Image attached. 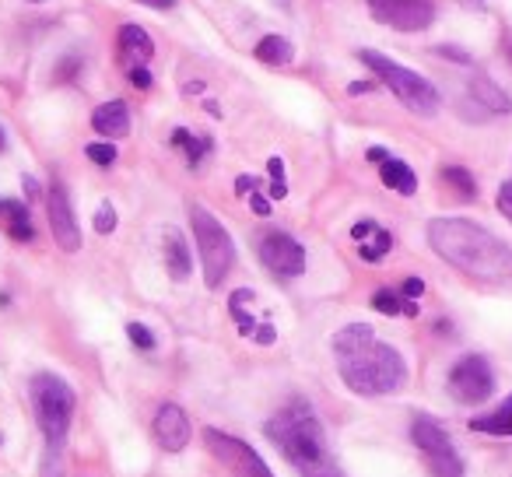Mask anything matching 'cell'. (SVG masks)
<instances>
[{
  "label": "cell",
  "mask_w": 512,
  "mask_h": 477,
  "mask_svg": "<svg viewBox=\"0 0 512 477\" xmlns=\"http://www.w3.org/2000/svg\"><path fill=\"white\" fill-rule=\"evenodd\" d=\"M428 246L449 267L481 285H512V250L488 228L467 218H435L428 225Z\"/></svg>",
  "instance_id": "6da1fadb"
},
{
  "label": "cell",
  "mask_w": 512,
  "mask_h": 477,
  "mask_svg": "<svg viewBox=\"0 0 512 477\" xmlns=\"http://www.w3.org/2000/svg\"><path fill=\"white\" fill-rule=\"evenodd\" d=\"M334 355L341 379L362 397H386L407 383V365L397 348L383 344L369 323H351L334 334Z\"/></svg>",
  "instance_id": "7a4b0ae2"
},
{
  "label": "cell",
  "mask_w": 512,
  "mask_h": 477,
  "mask_svg": "<svg viewBox=\"0 0 512 477\" xmlns=\"http://www.w3.org/2000/svg\"><path fill=\"white\" fill-rule=\"evenodd\" d=\"M267 439L288 456V463L302 470V477L323 474V470L337 467L327 453V435H323V425L316 421L313 407L306 400H292L285 411H278L271 421L264 425Z\"/></svg>",
  "instance_id": "3957f363"
},
{
  "label": "cell",
  "mask_w": 512,
  "mask_h": 477,
  "mask_svg": "<svg viewBox=\"0 0 512 477\" xmlns=\"http://www.w3.org/2000/svg\"><path fill=\"white\" fill-rule=\"evenodd\" d=\"M358 60H362V64L369 67V71L376 74V78L383 81L407 109H411V113H418V116L439 113V92H435L432 81L421 78L418 71H407V67L393 64L390 57H383V53H376V50H362Z\"/></svg>",
  "instance_id": "277c9868"
},
{
  "label": "cell",
  "mask_w": 512,
  "mask_h": 477,
  "mask_svg": "<svg viewBox=\"0 0 512 477\" xmlns=\"http://www.w3.org/2000/svg\"><path fill=\"white\" fill-rule=\"evenodd\" d=\"M32 407H36L39 428L46 435V446L50 449H64L67 428L74 418V390L64 383L60 376H43L32 379Z\"/></svg>",
  "instance_id": "5b68a950"
},
{
  "label": "cell",
  "mask_w": 512,
  "mask_h": 477,
  "mask_svg": "<svg viewBox=\"0 0 512 477\" xmlns=\"http://www.w3.org/2000/svg\"><path fill=\"white\" fill-rule=\"evenodd\" d=\"M190 225H193V239H197V250H200V264H204L207 288H218L235 264L232 235H228L225 225L200 204L190 207Z\"/></svg>",
  "instance_id": "8992f818"
},
{
  "label": "cell",
  "mask_w": 512,
  "mask_h": 477,
  "mask_svg": "<svg viewBox=\"0 0 512 477\" xmlns=\"http://www.w3.org/2000/svg\"><path fill=\"white\" fill-rule=\"evenodd\" d=\"M411 442L421 449V453H425L432 477H460L463 474L460 456H456L453 442H449L446 428H442L439 421L418 414V418H414V425H411Z\"/></svg>",
  "instance_id": "52a82bcc"
},
{
  "label": "cell",
  "mask_w": 512,
  "mask_h": 477,
  "mask_svg": "<svg viewBox=\"0 0 512 477\" xmlns=\"http://www.w3.org/2000/svg\"><path fill=\"white\" fill-rule=\"evenodd\" d=\"M449 393L460 404H484L495 393V372L481 355H467L449 369Z\"/></svg>",
  "instance_id": "ba28073f"
},
{
  "label": "cell",
  "mask_w": 512,
  "mask_h": 477,
  "mask_svg": "<svg viewBox=\"0 0 512 477\" xmlns=\"http://www.w3.org/2000/svg\"><path fill=\"white\" fill-rule=\"evenodd\" d=\"M204 442L228 470H235V477H274L271 467L256 456V449H249L242 439H232V435L218 432V428H204Z\"/></svg>",
  "instance_id": "9c48e42d"
},
{
  "label": "cell",
  "mask_w": 512,
  "mask_h": 477,
  "mask_svg": "<svg viewBox=\"0 0 512 477\" xmlns=\"http://www.w3.org/2000/svg\"><path fill=\"white\" fill-rule=\"evenodd\" d=\"M369 11L376 22L400 32H421L435 18L432 0H369Z\"/></svg>",
  "instance_id": "30bf717a"
},
{
  "label": "cell",
  "mask_w": 512,
  "mask_h": 477,
  "mask_svg": "<svg viewBox=\"0 0 512 477\" xmlns=\"http://www.w3.org/2000/svg\"><path fill=\"white\" fill-rule=\"evenodd\" d=\"M260 260L278 278H299V274H306V250L288 232H267L260 239Z\"/></svg>",
  "instance_id": "8fae6325"
},
{
  "label": "cell",
  "mask_w": 512,
  "mask_h": 477,
  "mask_svg": "<svg viewBox=\"0 0 512 477\" xmlns=\"http://www.w3.org/2000/svg\"><path fill=\"white\" fill-rule=\"evenodd\" d=\"M46 211H50V228L53 239L64 253H78L81 250V228L74 221L71 200H67V190L60 183L50 186V197H46Z\"/></svg>",
  "instance_id": "7c38bea8"
},
{
  "label": "cell",
  "mask_w": 512,
  "mask_h": 477,
  "mask_svg": "<svg viewBox=\"0 0 512 477\" xmlns=\"http://www.w3.org/2000/svg\"><path fill=\"white\" fill-rule=\"evenodd\" d=\"M155 435L169 453H179V449L190 442V418L183 414V407L176 404H162L155 414Z\"/></svg>",
  "instance_id": "4fadbf2b"
},
{
  "label": "cell",
  "mask_w": 512,
  "mask_h": 477,
  "mask_svg": "<svg viewBox=\"0 0 512 477\" xmlns=\"http://www.w3.org/2000/svg\"><path fill=\"white\" fill-rule=\"evenodd\" d=\"M351 239L358 243V257H362L365 264H379V260L393 250V235L386 232V228H379L376 221H358V225L351 228Z\"/></svg>",
  "instance_id": "5bb4252c"
},
{
  "label": "cell",
  "mask_w": 512,
  "mask_h": 477,
  "mask_svg": "<svg viewBox=\"0 0 512 477\" xmlns=\"http://www.w3.org/2000/svg\"><path fill=\"white\" fill-rule=\"evenodd\" d=\"M92 127H95V134H102L106 141L127 137V130H130V109H127V102H123V99L102 102V106L92 113Z\"/></svg>",
  "instance_id": "9a60e30c"
},
{
  "label": "cell",
  "mask_w": 512,
  "mask_h": 477,
  "mask_svg": "<svg viewBox=\"0 0 512 477\" xmlns=\"http://www.w3.org/2000/svg\"><path fill=\"white\" fill-rule=\"evenodd\" d=\"M155 57V43L141 25H123L120 29V60L130 67H148V60Z\"/></svg>",
  "instance_id": "2e32d148"
},
{
  "label": "cell",
  "mask_w": 512,
  "mask_h": 477,
  "mask_svg": "<svg viewBox=\"0 0 512 477\" xmlns=\"http://www.w3.org/2000/svg\"><path fill=\"white\" fill-rule=\"evenodd\" d=\"M0 221H4V228H8L11 239H18V243H32V239H36L29 207H25L22 200L0 197Z\"/></svg>",
  "instance_id": "e0dca14e"
},
{
  "label": "cell",
  "mask_w": 512,
  "mask_h": 477,
  "mask_svg": "<svg viewBox=\"0 0 512 477\" xmlns=\"http://www.w3.org/2000/svg\"><path fill=\"white\" fill-rule=\"evenodd\" d=\"M162 250H165V267H169L172 281H186V278H190V250H186L179 228H165Z\"/></svg>",
  "instance_id": "ac0fdd59"
},
{
  "label": "cell",
  "mask_w": 512,
  "mask_h": 477,
  "mask_svg": "<svg viewBox=\"0 0 512 477\" xmlns=\"http://www.w3.org/2000/svg\"><path fill=\"white\" fill-rule=\"evenodd\" d=\"M470 102H474V106H481L484 116L509 113V109H512L509 95H505L502 88H498L495 81H488V78H474V81H470Z\"/></svg>",
  "instance_id": "d6986e66"
},
{
  "label": "cell",
  "mask_w": 512,
  "mask_h": 477,
  "mask_svg": "<svg viewBox=\"0 0 512 477\" xmlns=\"http://www.w3.org/2000/svg\"><path fill=\"white\" fill-rule=\"evenodd\" d=\"M379 176H383V183L390 186V190L404 193V197L418 193V176H414L411 165L400 162V158H386V162L379 165Z\"/></svg>",
  "instance_id": "ffe728a7"
},
{
  "label": "cell",
  "mask_w": 512,
  "mask_h": 477,
  "mask_svg": "<svg viewBox=\"0 0 512 477\" xmlns=\"http://www.w3.org/2000/svg\"><path fill=\"white\" fill-rule=\"evenodd\" d=\"M470 432L512 435V397H505L491 414H477V418H470Z\"/></svg>",
  "instance_id": "44dd1931"
},
{
  "label": "cell",
  "mask_w": 512,
  "mask_h": 477,
  "mask_svg": "<svg viewBox=\"0 0 512 477\" xmlns=\"http://www.w3.org/2000/svg\"><path fill=\"white\" fill-rule=\"evenodd\" d=\"M253 53H256V60H260V64H267V67H285V64H292V60H295V46L288 43L285 36L260 39Z\"/></svg>",
  "instance_id": "7402d4cb"
},
{
  "label": "cell",
  "mask_w": 512,
  "mask_h": 477,
  "mask_svg": "<svg viewBox=\"0 0 512 477\" xmlns=\"http://www.w3.org/2000/svg\"><path fill=\"white\" fill-rule=\"evenodd\" d=\"M372 309L383 316H418V302L404 299V295L390 292V288H379V292L372 295Z\"/></svg>",
  "instance_id": "603a6c76"
},
{
  "label": "cell",
  "mask_w": 512,
  "mask_h": 477,
  "mask_svg": "<svg viewBox=\"0 0 512 477\" xmlns=\"http://www.w3.org/2000/svg\"><path fill=\"white\" fill-rule=\"evenodd\" d=\"M442 183H446L449 190H453L460 200H474L477 197L474 176H470V172L463 169V165H446V169H442Z\"/></svg>",
  "instance_id": "cb8c5ba5"
},
{
  "label": "cell",
  "mask_w": 512,
  "mask_h": 477,
  "mask_svg": "<svg viewBox=\"0 0 512 477\" xmlns=\"http://www.w3.org/2000/svg\"><path fill=\"white\" fill-rule=\"evenodd\" d=\"M172 144L186 151L190 165H200V158H204L207 151H211V137H193L190 130H183V127H179L176 134H172Z\"/></svg>",
  "instance_id": "d4e9b609"
},
{
  "label": "cell",
  "mask_w": 512,
  "mask_h": 477,
  "mask_svg": "<svg viewBox=\"0 0 512 477\" xmlns=\"http://www.w3.org/2000/svg\"><path fill=\"white\" fill-rule=\"evenodd\" d=\"M81 71H85V64H81L78 57H64L57 71H53V81H57V85H71V81L81 78Z\"/></svg>",
  "instance_id": "484cf974"
},
{
  "label": "cell",
  "mask_w": 512,
  "mask_h": 477,
  "mask_svg": "<svg viewBox=\"0 0 512 477\" xmlns=\"http://www.w3.org/2000/svg\"><path fill=\"white\" fill-rule=\"evenodd\" d=\"M85 155L92 158L95 165H113V162H116V144L95 141V144H88V148H85Z\"/></svg>",
  "instance_id": "4316f807"
},
{
  "label": "cell",
  "mask_w": 512,
  "mask_h": 477,
  "mask_svg": "<svg viewBox=\"0 0 512 477\" xmlns=\"http://www.w3.org/2000/svg\"><path fill=\"white\" fill-rule=\"evenodd\" d=\"M127 337H130V344H134V348H141V351H151V348H155V334H151V330L144 327V323H130V327H127Z\"/></svg>",
  "instance_id": "83f0119b"
},
{
  "label": "cell",
  "mask_w": 512,
  "mask_h": 477,
  "mask_svg": "<svg viewBox=\"0 0 512 477\" xmlns=\"http://www.w3.org/2000/svg\"><path fill=\"white\" fill-rule=\"evenodd\" d=\"M113 228H116V211H113V204L106 200V204H102L99 211H95V232H99V235H109Z\"/></svg>",
  "instance_id": "f1b7e54d"
},
{
  "label": "cell",
  "mask_w": 512,
  "mask_h": 477,
  "mask_svg": "<svg viewBox=\"0 0 512 477\" xmlns=\"http://www.w3.org/2000/svg\"><path fill=\"white\" fill-rule=\"evenodd\" d=\"M498 211H502L505 218L512 221V179L502 186V190H498Z\"/></svg>",
  "instance_id": "f546056e"
},
{
  "label": "cell",
  "mask_w": 512,
  "mask_h": 477,
  "mask_svg": "<svg viewBox=\"0 0 512 477\" xmlns=\"http://www.w3.org/2000/svg\"><path fill=\"white\" fill-rule=\"evenodd\" d=\"M400 295H404V299H421V295H425V281H421V278H407L404 288H400Z\"/></svg>",
  "instance_id": "4dcf8cb0"
},
{
  "label": "cell",
  "mask_w": 512,
  "mask_h": 477,
  "mask_svg": "<svg viewBox=\"0 0 512 477\" xmlns=\"http://www.w3.org/2000/svg\"><path fill=\"white\" fill-rule=\"evenodd\" d=\"M439 57H449L453 64H470V53L467 50H456V46H439Z\"/></svg>",
  "instance_id": "1f68e13d"
},
{
  "label": "cell",
  "mask_w": 512,
  "mask_h": 477,
  "mask_svg": "<svg viewBox=\"0 0 512 477\" xmlns=\"http://www.w3.org/2000/svg\"><path fill=\"white\" fill-rule=\"evenodd\" d=\"M130 85L134 88H151V74H148V67H130Z\"/></svg>",
  "instance_id": "d6a6232c"
},
{
  "label": "cell",
  "mask_w": 512,
  "mask_h": 477,
  "mask_svg": "<svg viewBox=\"0 0 512 477\" xmlns=\"http://www.w3.org/2000/svg\"><path fill=\"white\" fill-rule=\"evenodd\" d=\"M249 204H253V211L260 214V218H267V214H271V200L260 197V193H249Z\"/></svg>",
  "instance_id": "836d02e7"
},
{
  "label": "cell",
  "mask_w": 512,
  "mask_h": 477,
  "mask_svg": "<svg viewBox=\"0 0 512 477\" xmlns=\"http://www.w3.org/2000/svg\"><path fill=\"white\" fill-rule=\"evenodd\" d=\"M256 186H260V179H256V176H239V179H235V193H256Z\"/></svg>",
  "instance_id": "e575fe53"
},
{
  "label": "cell",
  "mask_w": 512,
  "mask_h": 477,
  "mask_svg": "<svg viewBox=\"0 0 512 477\" xmlns=\"http://www.w3.org/2000/svg\"><path fill=\"white\" fill-rule=\"evenodd\" d=\"M134 4H141V8H151V11H169L176 0H134Z\"/></svg>",
  "instance_id": "d590c367"
},
{
  "label": "cell",
  "mask_w": 512,
  "mask_h": 477,
  "mask_svg": "<svg viewBox=\"0 0 512 477\" xmlns=\"http://www.w3.org/2000/svg\"><path fill=\"white\" fill-rule=\"evenodd\" d=\"M271 197L274 200H285L288 197V183H285V179H271Z\"/></svg>",
  "instance_id": "8d00e7d4"
},
{
  "label": "cell",
  "mask_w": 512,
  "mask_h": 477,
  "mask_svg": "<svg viewBox=\"0 0 512 477\" xmlns=\"http://www.w3.org/2000/svg\"><path fill=\"white\" fill-rule=\"evenodd\" d=\"M267 172H271V179H285V162H281V158H271V162H267Z\"/></svg>",
  "instance_id": "74e56055"
},
{
  "label": "cell",
  "mask_w": 512,
  "mask_h": 477,
  "mask_svg": "<svg viewBox=\"0 0 512 477\" xmlns=\"http://www.w3.org/2000/svg\"><path fill=\"white\" fill-rule=\"evenodd\" d=\"M372 81H355V85H348V95H365V92H372Z\"/></svg>",
  "instance_id": "f35d334b"
},
{
  "label": "cell",
  "mask_w": 512,
  "mask_h": 477,
  "mask_svg": "<svg viewBox=\"0 0 512 477\" xmlns=\"http://www.w3.org/2000/svg\"><path fill=\"white\" fill-rule=\"evenodd\" d=\"M256 341H260V344H274V327H256Z\"/></svg>",
  "instance_id": "ab89813d"
},
{
  "label": "cell",
  "mask_w": 512,
  "mask_h": 477,
  "mask_svg": "<svg viewBox=\"0 0 512 477\" xmlns=\"http://www.w3.org/2000/svg\"><path fill=\"white\" fill-rule=\"evenodd\" d=\"M386 158H390V155H386V151H383V148H369V162L383 165V162H386Z\"/></svg>",
  "instance_id": "60d3db41"
},
{
  "label": "cell",
  "mask_w": 512,
  "mask_h": 477,
  "mask_svg": "<svg viewBox=\"0 0 512 477\" xmlns=\"http://www.w3.org/2000/svg\"><path fill=\"white\" fill-rule=\"evenodd\" d=\"M25 190H29V197H36V193H39V186H36V179H25Z\"/></svg>",
  "instance_id": "b9f144b4"
},
{
  "label": "cell",
  "mask_w": 512,
  "mask_h": 477,
  "mask_svg": "<svg viewBox=\"0 0 512 477\" xmlns=\"http://www.w3.org/2000/svg\"><path fill=\"white\" fill-rule=\"evenodd\" d=\"M313 477H344V474L337 467H330V470H323V474H313Z\"/></svg>",
  "instance_id": "7bdbcfd3"
},
{
  "label": "cell",
  "mask_w": 512,
  "mask_h": 477,
  "mask_svg": "<svg viewBox=\"0 0 512 477\" xmlns=\"http://www.w3.org/2000/svg\"><path fill=\"white\" fill-rule=\"evenodd\" d=\"M467 8H474V11H484V4H481V0H467Z\"/></svg>",
  "instance_id": "ee69618b"
},
{
  "label": "cell",
  "mask_w": 512,
  "mask_h": 477,
  "mask_svg": "<svg viewBox=\"0 0 512 477\" xmlns=\"http://www.w3.org/2000/svg\"><path fill=\"white\" fill-rule=\"evenodd\" d=\"M8 148V134H4V127H0V151Z\"/></svg>",
  "instance_id": "f6af8a7d"
},
{
  "label": "cell",
  "mask_w": 512,
  "mask_h": 477,
  "mask_svg": "<svg viewBox=\"0 0 512 477\" xmlns=\"http://www.w3.org/2000/svg\"><path fill=\"white\" fill-rule=\"evenodd\" d=\"M29 4H39V0H29Z\"/></svg>",
  "instance_id": "bcb514c9"
}]
</instances>
